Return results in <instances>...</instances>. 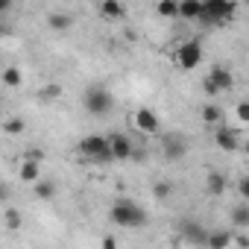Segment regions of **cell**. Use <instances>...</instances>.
Listing matches in <instances>:
<instances>
[{
    "instance_id": "obj_1",
    "label": "cell",
    "mask_w": 249,
    "mask_h": 249,
    "mask_svg": "<svg viewBox=\"0 0 249 249\" xmlns=\"http://www.w3.org/2000/svg\"><path fill=\"white\" fill-rule=\"evenodd\" d=\"M108 217H111V223L120 226V229H144V226L150 223L144 205H138L135 199H117V202L108 208Z\"/></svg>"
},
{
    "instance_id": "obj_2",
    "label": "cell",
    "mask_w": 249,
    "mask_h": 249,
    "mask_svg": "<svg viewBox=\"0 0 249 249\" xmlns=\"http://www.w3.org/2000/svg\"><path fill=\"white\" fill-rule=\"evenodd\" d=\"M234 12H237V3H226V0H208V3H202L199 21L208 24V27H220V24L231 21Z\"/></svg>"
},
{
    "instance_id": "obj_3",
    "label": "cell",
    "mask_w": 249,
    "mask_h": 249,
    "mask_svg": "<svg viewBox=\"0 0 249 249\" xmlns=\"http://www.w3.org/2000/svg\"><path fill=\"white\" fill-rule=\"evenodd\" d=\"M79 153L94 161V164H108L111 161V153H108V144H106V135H88L79 141Z\"/></svg>"
},
{
    "instance_id": "obj_4",
    "label": "cell",
    "mask_w": 249,
    "mask_h": 249,
    "mask_svg": "<svg viewBox=\"0 0 249 249\" xmlns=\"http://www.w3.org/2000/svg\"><path fill=\"white\" fill-rule=\"evenodd\" d=\"M82 106H85V111H91V114H108L111 106H114V97H111L106 88H88L85 97H82Z\"/></svg>"
},
{
    "instance_id": "obj_5",
    "label": "cell",
    "mask_w": 249,
    "mask_h": 249,
    "mask_svg": "<svg viewBox=\"0 0 249 249\" xmlns=\"http://www.w3.org/2000/svg\"><path fill=\"white\" fill-rule=\"evenodd\" d=\"M176 65H179L182 71H194V68H199V65H202V44H199L196 38L179 44V50H176Z\"/></svg>"
},
{
    "instance_id": "obj_6",
    "label": "cell",
    "mask_w": 249,
    "mask_h": 249,
    "mask_svg": "<svg viewBox=\"0 0 249 249\" xmlns=\"http://www.w3.org/2000/svg\"><path fill=\"white\" fill-rule=\"evenodd\" d=\"M106 144H108L111 161H126V159L135 156L132 138H129V135H123V132H108V135H106Z\"/></svg>"
},
{
    "instance_id": "obj_7",
    "label": "cell",
    "mask_w": 249,
    "mask_h": 249,
    "mask_svg": "<svg viewBox=\"0 0 249 249\" xmlns=\"http://www.w3.org/2000/svg\"><path fill=\"white\" fill-rule=\"evenodd\" d=\"M132 123H135V129L144 132V135H159V129H161L159 114H156L153 108H138V111L132 114Z\"/></svg>"
},
{
    "instance_id": "obj_8",
    "label": "cell",
    "mask_w": 249,
    "mask_h": 249,
    "mask_svg": "<svg viewBox=\"0 0 249 249\" xmlns=\"http://www.w3.org/2000/svg\"><path fill=\"white\" fill-rule=\"evenodd\" d=\"M214 144H217V150H223V153H234V150L240 147V132L231 129V126H226V123H220L217 132H214Z\"/></svg>"
},
{
    "instance_id": "obj_9",
    "label": "cell",
    "mask_w": 249,
    "mask_h": 249,
    "mask_svg": "<svg viewBox=\"0 0 249 249\" xmlns=\"http://www.w3.org/2000/svg\"><path fill=\"white\" fill-rule=\"evenodd\" d=\"M211 85H214V91L217 94H229L231 88H234V76H231V71H226L223 65H214L211 71H208V76H205Z\"/></svg>"
},
{
    "instance_id": "obj_10",
    "label": "cell",
    "mask_w": 249,
    "mask_h": 249,
    "mask_svg": "<svg viewBox=\"0 0 249 249\" xmlns=\"http://www.w3.org/2000/svg\"><path fill=\"white\" fill-rule=\"evenodd\" d=\"M179 237L188 240V243H194V246H205L208 231H205L196 220H182V223H179Z\"/></svg>"
},
{
    "instance_id": "obj_11",
    "label": "cell",
    "mask_w": 249,
    "mask_h": 249,
    "mask_svg": "<svg viewBox=\"0 0 249 249\" xmlns=\"http://www.w3.org/2000/svg\"><path fill=\"white\" fill-rule=\"evenodd\" d=\"M161 150H164V156L167 159H185V153H188V141L182 138V135H167L164 141H161Z\"/></svg>"
},
{
    "instance_id": "obj_12",
    "label": "cell",
    "mask_w": 249,
    "mask_h": 249,
    "mask_svg": "<svg viewBox=\"0 0 249 249\" xmlns=\"http://www.w3.org/2000/svg\"><path fill=\"white\" fill-rule=\"evenodd\" d=\"M21 182H27V185H36L38 179H41V161H36V159H24L21 161Z\"/></svg>"
},
{
    "instance_id": "obj_13",
    "label": "cell",
    "mask_w": 249,
    "mask_h": 249,
    "mask_svg": "<svg viewBox=\"0 0 249 249\" xmlns=\"http://www.w3.org/2000/svg\"><path fill=\"white\" fill-rule=\"evenodd\" d=\"M231 240H234V234H231V231L217 229V231H208L205 246H208V249H229V246H231Z\"/></svg>"
},
{
    "instance_id": "obj_14",
    "label": "cell",
    "mask_w": 249,
    "mask_h": 249,
    "mask_svg": "<svg viewBox=\"0 0 249 249\" xmlns=\"http://www.w3.org/2000/svg\"><path fill=\"white\" fill-rule=\"evenodd\" d=\"M199 12H202V0H182L176 18H182V21H199Z\"/></svg>"
},
{
    "instance_id": "obj_15",
    "label": "cell",
    "mask_w": 249,
    "mask_h": 249,
    "mask_svg": "<svg viewBox=\"0 0 249 249\" xmlns=\"http://www.w3.org/2000/svg\"><path fill=\"white\" fill-rule=\"evenodd\" d=\"M100 15L108 18V21H117V18L126 15V6H123L120 0H103V3H100Z\"/></svg>"
},
{
    "instance_id": "obj_16",
    "label": "cell",
    "mask_w": 249,
    "mask_h": 249,
    "mask_svg": "<svg viewBox=\"0 0 249 249\" xmlns=\"http://www.w3.org/2000/svg\"><path fill=\"white\" fill-rule=\"evenodd\" d=\"M205 188H208V194L211 196H220V194H226V188H229V179H226V173H208V179H205Z\"/></svg>"
},
{
    "instance_id": "obj_17",
    "label": "cell",
    "mask_w": 249,
    "mask_h": 249,
    "mask_svg": "<svg viewBox=\"0 0 249 249\" xmlns=\"http://www.w3.org/2000/svg\"><path fill=\"white\" fill-rule=\"evenodd\" d=\"M47 24H50V30L62 33V30L71 27V15H68V12H50V15H47Z\"/></svg>"
},
{
    "instance_id": "obj_18",
    "label": "cell",
    "mask_w": 249,
    "mask_h": 249,
    "mask_svg": "<svg viewBox=\"0 0 249 249\" xmlns=\"http://www.w3.org/2000/svg\"><path fill=\"white\" fill-rule=\"evenodd\" d=\"M223 108L220 106H214V103H208V106H202V120L205 123H217V126H220V123H223Z\"/></svg>"
},
{
    "instance_id": "obj_19",
    "label": "cell",
    "mask_w": 249,
    "mask_h": 249,
    "mask_svg": "<svg viewBox=\"0 0 249 249\" xmlns=\"http://www.w3.org/2000/svg\"><path fill=\"white\" fill-rule=\"evenodd\" d=\"M33 191H36V196H38V199H53V196H56V185H53L50 179H38Z\"/></svg>"
},
{
    "instance_id": "obj_20",
    "label": "cell",
    "mask_w": 249,
    "mask_h": 249,
    "mask_svg": "<svg viewBox=\"0 0 249 249\" xmlns=\"http://www.w3.org/2000/svg\"><path fill=\"white\" fill-rule=\"evenodd\" d=\"M231 220H234V226H237V229H249V208H246V202L234 205V211H231Z\"/></svg>"
},
{
    "instance_id": "obj_21",
    "label": "cell",
    "mask_w": 249,
    "mask_h": 249,
    "mask_svg": "<svg viewBox=\"0 0 249 249\" xmlns=\"http://www.w3.org/2000/svg\"><path fill=\"white\" fill-rule=\"evenodd\" d=\"M3 223H6V229H9V231H18V229L24 226V217H21V211L9 208V211H3Z\"/></svg>"
},
{
    "instance_id": "obj_22",
    "label": "cell",
    "mask_w": 249,
    "mask_h": 249,
    "mask_svg": "<svg viewBox=\"0 0 249 249\" xmlns=\"http://www.w3.org/2000/svg\"><path fill=\"white\" fill-rule=\"evenodd\" d=\"M21 82H24V73H21V71H18L15 65L3 71V85H9V88H18Z\"/></svg>"
},
{
    "instance_id": "obj_23",
    "label": "cell",
    "mask_w": 249,
    "mask_h": 249,
    "mask_svg": "<svg viewBox=\"0 0 249 249\" xmlns=\"http://www.w3.org/2000/svg\"><path fill=\"white\" fill-rule=\"evenodd\" d=\"M176 12H179L176 0H161V3L156 6V15H161V18H176Z\"/></svg>"
},
{
    "instance_id": "obj_24",
    "label": "cell",
    "mask_w": 249,
    "mask_h": 249,
    "mask_svg": "<svg viewBox=\"0 0 249 249\" xmlns=\"http://www.w3.org/2000/svg\"><path fill=\"white\" fill-rule=\"evenodd\" d=\"M24 129H27V123H24L21 117H9V120L3 123V132H6V135H21Z\"/></svg>"
},
{
    "instance_id": "obj_25",
    "label": "cell",
    "mask_w": 249,
    "mask_h": 249,
    "mask_svg": "<svg viewBox=\"0 0 249 249\" xmlns=\"http://www.w3.org/2000/svg\"><path fill=\"white\" fill-rule=\"evenodd\" d=\"M59 94H62V85H44V88L38 91V100H47V103H50V100H56Z\"/></svg>"
},
{
    "instance_id": "obj_26",
    "label": "cell",
    "mask_w": 249,
    "mask_h": 249,
    "mask_svg": "<svg viewBox=\"0 0 249 249\" xmlns=\"http://www.w3.org/2000/svg\"><path fill=\"white\" fill-rule=\"evenodd\" d=\"M153 194H156V199H167L173 194V185L170 182H156L153 185Z\"/></svg>"
},
{
    "instance_id": "obj_27",
    "label": "cell",
    "mask_w": 249,
    "mask_h": 249,
    "mask_svg": "<svg viewBox=\"0 0 249 249\" xmlns=\"http://www.w3.org/2000/svg\"><path fill=\"white\" fill-rule=\"evenodd\" d=\"M237 120H240V123L249 120V106H246V103H237Z\"/></svg>"
},
{
    "instance_id": "obj_28",
    "label": "cell",
    "mask_w": 249,
    "mask_h": 249,
    "mask_svg": "<svg viewBox=\"0 0 249 249\" xmlns=\"http://www.w3.org/2000/svg\"><path fill=\"white\" fill-rule=\"evenodd\" d=\"M100 249H117V240H114L111 234H106V237L100 240Z\"/></svg>"
},
{
    "instance_id": "obj_29",
    "label": "cell",
    "mask_w": 249,
    "mask_h": 249,
    "mask_svg": "<svg viewBox=\"0 0 249 249\" xmlns=\"http://www.w3.org/2000/svg\"><path fill=\"white\" fill-rule=\"evenodd\" d=\"M237 191H240V196H246L249 194V179H240L237 182Z\"/></svg>"
},
{
    "instance_id": "obj_30",
    "label": "cell",
    "mask_w": 249,
    "mask_h": 249,
    "mask_svg": "<svg viewBox=\"0 0 249 249\" xmlns=\"http://www.w3.org/2000/svg\"><path fill=\"white\" fill-rule=\"evenodd\" d=\"M9 199V188L6 185H0V202H6Z\"/></svg>"
},
{
    "instance_id": "obj_31",
    "label": "cell",
    "mask_w": 249,
    "mask_h": 249,
    "mask_svg": "<svg viewBox=\"0 0 249 249\" xmlns=\"http://www.w3.org/2000/svg\"><path fill=\"white\" fill-rule=\"evenodd\" d=\"M12 9V3H9V0H0V12H9Z\"/></svg>"
}]
</instances>
